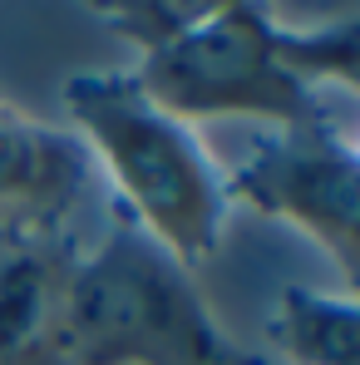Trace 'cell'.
Instances as JSON below:
<instances>
[{
    "label": "cell",
    "instance_id": "1",
    "mask_svg": "<svg viewBox=\"0 0 360 365\" xmlns=\"http://www.w3.org/2000/svg\"><path fill=\"white\" fill-rule=\"evenodd\" d=\"M99 20L138 50V89L192 128L232 114L287 128L326 109L321 89L356 94V15L287 25L252 0H123Z\"/></svg>",
    "mask_w": 360,
    "mask_h": 365
},
{
    "label": "cell",
    "instance_id": "2",
    "mask_svg": "<svg viewBox=\"0 0 360 365\" xmlns=\"http://www.w3.org/2000/svg\"><path fill=\"white\" fill-rule=\"evenodd\" d=\"M60 104L94 173L114 182L119 212H128L187 272L207 267L227 242L232 202L222 163L202 133L158 109L128 69L69 74Z\"/></svg>",
    "mask_w": 360,
    "mask_h": 365
},
{
    "label": "cell",
    "instance_id": "3",
    "mask_svg": "<svg viewBox=\"0 0 360 365\" xmlns=\"http://www.w3.org/2000/svg\"><path fill=\"white\" fill-rule=\"evenodd\" d=\"M69 365H272L227 336L197 292L128 212L114 207L69 277Z\"/></svg>",
    "mask_w": 360,
    "mask_h": 365
},
{
    "label": "cell",
    "instance_id": "4",
    "mask_svg": "<svg viewBox=\"0 0 360 365\" xmlns=\"http://www.w3.org/2000/svg\"><path fill=\"white\" fill-rule=\"evenodd\" d=\"M227 178V202L267 222H287L341 272V292L360 277V148L356 128L331 104L311 119L257 133Z\"/></svg>",
    "mask_w": 360,
    "mask_h": 365
},
{
    "label": "cell",
    "instance_id": "5",
    "mask_svg": "<svg viewBox=\"0 0 360 365\" xmlns=\"http://www.w3.org/2000/svg\"><path fill=\"white\" fill-rule=\"evenodd\" d=\"M89 187L94 163L79 148V138L25 114L0 94V237H69V222L89 202Z\"/></svg>",
    "mask_w": 360,
    "mask_h": 365
},
{
    "label": "cell",
    "instance_id": "6",
    "mask_svg": "<svg viewBox=\"0 0 360 365\" xmlns=\"http://www.w3.org/2000/svg\"><path fill=\"white\" fill-rule=\"evenodd\" d=\"M74 237H0V365H69Z\"/></svg>",
    "mask_w": 360,
    "mask_h": 365
},
{
    "label": "cell",
    "instance_id": "7",
    "mask_svg": "<svg viewBox=\"0 0 360 365\" xmlns=\"http://www.w3.org/2000/svg\"><path fill=\"white\" fill-rule=\"evenodd\" d=\"M267 341L282 365H360V306L351 292L292 282L267 311Z\"/></svg>",
    "mask_w": 360,
    "mask_h": 365
}]
</instances>
